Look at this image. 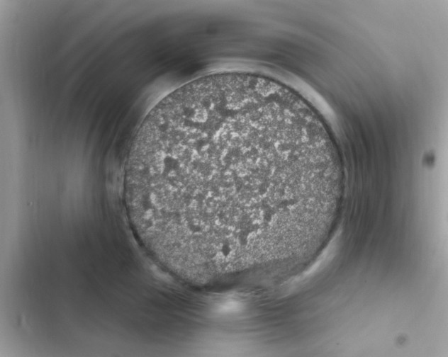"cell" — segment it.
<instances>
[{
    "instance_id": "obj_1",
    "label": "cell",
    "mask_w": 448,
    "mask_h": 357,
    "mask_svg": "<svg viewBox=\"0 0 448 357\" xmlns=\"http://www.w3.org/2000/svg\"><path fill=\"white\" fill-rule=\"evenodd\" d=\"M294 152L274 123L218 110L135 142L125 174L133 225L169 247L225 252L266 238L291 208Z\"/></svg>"
}]
</instances>
